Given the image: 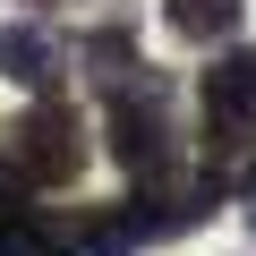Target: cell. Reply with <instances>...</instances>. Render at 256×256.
<instances>
[{"mask_svg": "<svg viewBox=\"0 0 256 256\" xmlns=\"http://www.w3.org/2000/svg\"><path fill=\"white\" fill-rule=\"evenodd\" d=\"M222 196H230V171H214V162H180V171H162V180H137L128 188V214H137V239H196L214 214H222Z\"/></svg>", "mask_w": 256, "mask_h": 256, "instance_id": "277c9868", "label": "cell"}, {"mask_svg": "<svg viewBox=\"0 0 256 256\" xmlns=\"http://www.w3.org/2000/svg\"><path fill=\"white\" fill-rule=\"evenodd\" d=\"M137 214L128 196L111 205H43V256H137Z\"/></svg>", "mask_w": 256, "mask_h": 256, "instance_id": "5b68a950", "label": "cell"}, {"mask_svg": "<svg viewBox=\"0 0 256 256\" xmlns=\"http://www.w3.org/2000/svg\"><path fill=\"white\" fill-rule=\"evenodd\" d=\"M239 222H248V248H256V162H239Z\"/></svg>", "mask_w": 256, "mask_h": 256, "instance_id": "30bf717a", "label": "cell"}, {"mask_svg": "<svg viewBox=\"0 0 256 256\" xmlns=\"http://www.w3.org/2000/svg\"><path fill=\"white\" fill-rule=\"evenodd\" d=\"M18 9H34V18H52V9H77V0H18Z\"/></svg>", "mask_w": 256, "mask_h": 256, "instance_id": "8fae6325", "label": "cell"}, {"mask_svg": "<svg viewBox=\"0 0 256 256\" xmlns=\"http://www.w3.org/2000/svg\"><path fill=\"white\" fill-rule=\"evenodd\" d=\"M0 154H9L34 188H77L86 162H94V137H86V120L60 94H43V102H26L9 128H0Z\"/></svg>", "mask_w": 256, "mask_h": 256, "instance_id": "7a4b0ae2", "label": "cell"}, {"mask_svg": "<svg viewBox=\"0 0 256 256\" xmlns=\"http://www.w3.org/2000/svg\"><path fill=\"white\" fill-rule=\"evenodd\" d=\"M196 102H205V154L214 171L248 162V137H256V43H222L214 68L196 77Z\"/></svg>", "mask_w": 256, "mask_h": 256, "instance_id": "3957f363", "label": "cell"}, {"mask_svg": "<svg viewBox=\"0 0 256 256\" xmlns=\"http://www.w3.org/2000/svg\"><path fill=\"white\" fill-rule=\"evenodd\" d=\"M239 18H248V0H162V34L180 43H239Z\"/></svg>", "mask_w": 256, "mask_h": 256, "instance_id": "9c48e42d", "label": "cell"}, {"mask_svg": "<svg viewBox=\"0 0 256 256\" xmlns=\"http://www.w3.org/2000/svg\"><path fill=\"white\" fill-rule=\"evenodd\" d=\"M0 77L26 86V94H52L60 86V34L34 26V18H9L0 26Z\"/></svg>", "mask_w": 256, "mask_h": 256, "instance_id": "8992f818", "label": "cell"}, {"mask_svg": "<svg viewBox=\"0 0 256 256\" xmlns=\"http://www.w3.org/2000/svg\"><path fill=\"white\" fill-rule=\"evenodd\" d=\"M77 60H86V77H94V94H120L128 77H146V52H137V26H128V18L94 26V34L77 43Z\"/></svg>", "mask_w": 256, "mask_h": 256, "instance_id": "52a82bcc", "label": "cell"}, {"mask_svg": "<svg viewBox=\"0 0 256 256\" xmlns=\"http://www.w3.org/2000/svg\"><path fill=\"white\" fill-rule=\"evenodd\" d=\"M0 256H43V205H34V180L0 154Z\"/></svg>", "mask_w": 256, "mask_h": 256, "instance_id": "ba28073f", "label": "cell"}, {"mask_svg": "<svg viewBox=\"0 0 256 256\" xmlns=\"http://www.w3.org/2000/svg\"><path fill=\"white\" fill-rule=\"evenodd\" d=\"M102 154L128 171V188L188 162L180 120H171V77H162V68H146V77H128L120 94H102Z\"/></svg>", "mask_w": 256, "mask_h": 256, "instance_id": "6da1fadb", "label": "cell"}]
</instances>
